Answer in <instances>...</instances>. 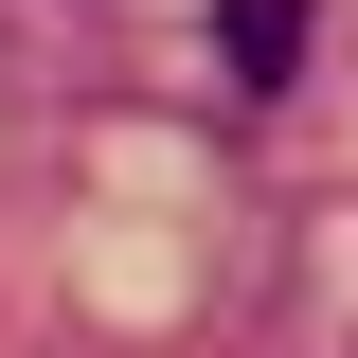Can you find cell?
Wrapping results in <instances>:
<instances>
[{"label":"cell","mask_w":358,"mask_h":358,"mask_svg":"<svg viewBox=\"0 0 358 358\" xmlns=\"http://www.w3.org/2000/svg\"><path fill=\"white\" fill-rule=\"evenodd\" d=\"M215 54H233V90H287L305 72V0H215Z\"/></svg>","instance_id":"obj_1"}]
</instances>
